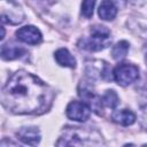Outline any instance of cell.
I'll use <instances>...</instances> for the list:
<instances>
[{"label": "cell", "mask_w": 147, "mask_h": 147, "mask_svg": "<svg viewBox=\"0 0 147 147\" xmlns=\"http://www.w3.org/2000/svg\"><path fill=\"white\" fill-rule=\"evenodd\" d=\"M52 101L49 87L38 77L25 70L13 74L1 91V102L10 113L41 114Z\"/></svg>", "instance_id": "obj_1"}, {"label": "cell", "mask_w": 147, "mask_h": 147, "mask_svg": "<svg viewBox=\"0 0 147 147\" xmlns=\"http://www.w3.org/2000/svg\"><path fill=\"white\" fill-rule=\"evenodd\" d=\"M101 144V136L88 127H67L56 142L57 146H86Z\"/></svg>", "instance_id": "obj_2"}, {"label": "cell", "mask_w": 147, "mask_h": 147, "mask_svg": "<svg viewBox=\"0 0 147 147\" xmlns=\"http://www.w3.org/2000/svg\"><path fill=\"white\" fill-rule=\"evenodd\" d=\"M111 42L110 31L102 25H95L90 31V37L80 39L78 42L79 48L92 52H98L107 48Z\"/></svg>", "instance_id": "obj_3"}, {"label": "cell", "mask_w": 147, "mask_h": 147, "mask_svg": "<svg viewBox=\"0 0 147 147\" xmlns=\"http://www.w3.org/2000/svg\"><path fill=\"white\" fill-rule=\"evenodd\" d=\"M0 17L2 23L16 25L24 21V11L16 0H0Z\"/></svg>", "instance_id": "obj_4"}, {"label": "cell", "mask_w": 147, "mask_h": 147, "mask_svg": "<svg viewBox=\"0 0 147 147\" xmlns=\"http://www.w3.org/2000/svg\"><path fill=\"white\" fill-rule=\"evenodd\" d=\"M113 77L118 85L127 86L139 78V69L133 64L121 63L115 67L113 71Z\"/></svg>", "instance_id": "obj_5"}, {"label": "cell", "mask_w": 147, "mask_h": 147, "mask_svg": "<svg viewBox=\"0 0 147 147\" xmlns=\"http://www.w3.org/2000/svg\"><path fill=\"white\" fill-rule=\"evenodd\" d=\"M67 116L77 122H85L91 115V108L86 102L83 101H72L67 107Z\"/></svg>", "instance_id": "obj_6"}, {"label": "cell", "mask_w": 147, "mask_h": 147, "mask_svg": "<svg viewBox=\"0 0 147 147\" xmlns=\"http://www.w3.org/2000/svg\"><path fill=\"white\" fill-rule=\"evenodd\" d=\"M16 38L20 41L29 45H38L41 41L42 36H41V32L36 26L26 25L16 31Z\"/></svg>", "instance_id": "obj_7"}, {"label": "cell", "mask_w": 147, "mask_h": 147, "mask_svg": "<svg viewBox=\"0 0 147 147\" xmlns=\"http://www.w3.org/2000/svg\"><path fill=\"white\" fill-rule=\"evenodd\" d=\"M17 139H20L23 144L30 145V146H36L40 141V132L37 127L33 126H28V127H21L17 133Z\"/></svg>", "instance_id": "obj_8"}, {"label": "cell", "mask_w": 147, "mask_h": 147, "mask_svg": "<svg viewBox=\"0 0 147 147\" xmlns=\"http://www.w3.org/2000/svg\"><path fill=\"white\" fill-rule=\"evenodd\" d=\"M79 95L86 101V103L90 106V108L96 113V114H101V109H102V101H101V98H99L98 95H95L92 91H90L88 88L86 87H83V90L79 88Z\"/></svg>", "instance_id": "obj_9"}, {"label": "cell", "mask_w": 147, "mask_h": 147, "mask_svg": "<svg viewBox=\"0 0 147 147\" xmlns=\"http://www.w3.org/2000/svg\"><path fill=\"white\" fill-rule=\"evenodd\" d=\"M111 119L119 125L129 126L136 122V115L129 109H121V110H116L113 113Z\"/></svg>", "instance_id": "obj_10"}, {"label": "cell", "mask_w": 147, "mask_h": 147, "mask_svg": "<svg viewBox=\"0 0 147 147\" xmlns=\"http://www.w3.org/2000/svg\"><path fill=\"white\" fill-rule=\"evenodd\" d=\"M26 51L14 44H5L1 46V57L3 60H15L25 54Z\"/></svg>", "instance_id": "obj_11"}, {"label": "cell", "mask_w": 147, "mask_h": 147, "mask_svg": "<svg viewBox=\"0 0 147 147\" xmlns=\"http://www.w3.org/2000/svg\"><path fill=\"white\" fill-rule=\"evenodd\" d=\"M99 16L105 21L114 20L117 14V7L113 0H102L98 10Z\"/></svg>", "instance_id": "obj_12"}, {"label": "cell", "mask_w": 147, "mask_h": 147, "mask_svg": "<svg viewBox=\"0 0 147 147\" xmlns=\"http://www.w3.org/2000/svg\"><path fill=\"white\" fill-rule=\"evenodd\" d=\"M54 57H55L56 62L62 67H68V68H75L76 67V60L67 48L57 49L54 54Z\"/></svg>", "instance_id": "obj_13"}, {"label": "cell", "mask_w": 147, "mask_h": 147, "mask_svg": "<svg viewBox=\"0 0 147 147\" xmlns=\"http://www.w3.org/2000/svg\"><path fill=\"white\" fill-rule=\"evenodd\" d=\"M129 48H130V45L127 41L125 40H121L118 41L111 49V55H113V59L116 60V61H119L122 59H124L129 52Z\"/></svg>", "instance_id": "obj_14"}, {"label": "cell", "mask_w": 147, "mask_h": 147, "mask_svg": "<svg viewBox=\"0 0 147 147\" xmlns=\"http://www.w3.org/2000/svg\"><path fill=\"white\" fill-rule=\"evenodd\" d=\"M101 101H102V105L103 106H106L107 108H110V109H115L117 107V105L119 103L118 95L113 90L106 91V93L101 98Z\"/></svg>", "instance_id": "obj_15"}, {"label": "cell", "mask_w": 147, "mask_h": 147, "mask_svg": "<svg viewBox=\"0 0 147 147\" xmlns=\"http://www.w3.org/2000/svg\"><path fill=\"white\" fill-rule=\"evenodd\" d=\"M96 0H83L82 2V15L86 18H90L93 15V9Z\"/></svg>", "instance_id": "obj_16"}, {"label": "cell", "mask_w": 147, "mask_h": 147, "mask_svg": "<svg viewBox=\"0 0 147 147\" xmlns=\"http://www.w3.org/2000/svg\"><path fill=\"white\" fill-rule=\"evenodd\" d=\"M141 124L147 129V105L141 108Z\"/></svg>", "instance_id": "obj_17"}, {"label": "cell", "mask_w": 147, "mask_h": 147, "mask_svg": "<svg viewBox=\"0 0 147 147\" xmlns=\"http://www.w3.org/2000/svg\"><path fill=\"white\" fill-rule=\"evenodd\" d=\"M145 61H146V64H147V49H146V54H145Z\"/></svg>", "instance_id": "obj_18"}]
</instances>
